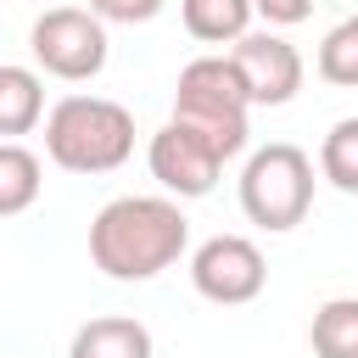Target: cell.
<instances>
[{
	"label": "cell",
	"instance_id": "obj_4",
	"mask_svg": "<svg viewBox=\"0 0 358 358\" xmlns=\"http://www.w3.org/2000/svg\"><path fill=\"white\" fill-rule=\"evenodd\" d=\"M308 207H313V157L291 140L257 145L241 168V213L257 229L285 235L308 218Z\"/></svg>",
	"mask_w": 358,
	"mask_h": 358
},
{
	"label": "cell",
	"instance_id": "obj_12",
	"mask_svg": "<svg viewBox=\"0 0 358 358\" xmlns=\"http://www.w3.org/2000/svg\"><path fill=\"white\" fill-rule=\"evenodd\" d=\"M39 190H45V162L22 140H0V218L28 213Z\"/></svg>",
	"mask_w": 358,
	"mask_h": 358
},
{
	"label": "cell",
	"instance_id": "obj_2",
	"mask_svg": "<svg viewBox=\"0 0 358 358\" xmlns=\"http://www.w3.org/2000/svg\"><path fill=\"white\" fill-rule=\"evenodd\" d=\"M45 157L62 173H117L134 157V112L112 95H62L45 112Z\"/></svg>",
	"mask_w": 358,
	"mask_h": 358
},
{
	"label": "cell",
	"instance_id": "obj_6",
	"mask_svg": "<svg viewBox=\"0 0 358 358\" xmlns=\"http://www.w3.org/2000/svg\"><path fill=\"white\" fill-rule=\"evenodd\" d=\"M190 285L196 296L218 302V308H241L252 296H263L268 285V263L257 252V241L246 235H213L190 252Z\"/></svg>",
	"mask_w": 358,
	"mask_h": 358
},
{
	"label": "cell",
	"instance_id": "obj_10",
	"mask_svg": "<svg viewBox=\"0 0 358 358\" xmlns=\"http://www.w3.org/2000/svg\"><path fill=\"white\" fill-rule=\"evenodd\" d=\"M39 123H45V78H39V67L0 62V140L34 134Z\"/></svg>",
	"mask_w": 358,
	"mask_h": 358
},
{
	"label": "cell",
	"instance_id": "obj_14",
	"mask_svg": "<svg viewBox=\"0 0 358 358\" xmlns=\"http://www.w3.org/2000/svg\"><path fill=\"white\" fill-rule=\"evenodd\" d=\"M319 173L341 190V196H358V117H336L324 145H319Z\"/></svg>",
	"mask_w": 358,
	"mask_h": 358
},
{
	"label": "cell",
	"instance_id": "obj_5",
	"mask_svg": "<svg viewBox=\"0 0 358 358\" xmlns=\"http://www.w3.org/2000/svg\"><path fill=\"white\" fill-rule=\"evenodd\" d=\"M28 50H34L39 73H50L62 84H90V78L106 73L112 39H106V22L90 6H50V11L34 17Z\"/></svg>",
	"mask_w": 358,
	"mask_h": 358
},
{
	"label": "cell",
	"instance_id": "obj_17",
	"mask_svg": "<svg viewBox=\"0 0 358 358\" xmlns=\"http://www.w3.org/2000/svg\"><path fill=\"white\" fill-rule=\"evenodd\" d=\"M252 11H257L268 28H296V22L313 11V0H252Z\"/></svg>",
	"mask_w": 358,
	"mask_h": 358
},
{
	"label": "cell",
	"instance_id": "obj_15",
	"mask_svg": "<svg viewBox=\"0 0 358 358\" xmlns=\"http://www.w3.org/2000/svg\"><path fill=\"white\" fill-rule=\"evenodd\" d=\"M319 78L336 90H358V17H341L319 39Z\"/></svg>",
	"mask_w": 358,
	"mask_h": 358
},
{
	"label": "cell",
	"instance_id": "obj_9",
	"mask_svg": "<svg viewBox=\"0 0 358 358\" xmlns=\"http://www.w3.org/2000/svg\"><path fill=\"white\" fill-rule=\"evenodd\" d=\"M67 358H157L151 347V330L129 313H101V319H84L67 341Z\"/></svg>",
	"mask_w": 358,
	"mask_h": 358
},
{
	"label": "cell",
	"instance_id": "obj_7",
	"mask_svg": "<svg viewBox=\"0 0 358 358\" xmlns=\"http://www.w3.org/2000/svg\"><path fill=\"white\" fill-rule=\"evenodd\" d=\"M229 62H235L252 106H285V101H296L302 73H308V67H302V50H296L285 34H274V28L241 34V39L229 45Z\"/></svg>",
	"mask_w": 358,
	"mask_h": 358
},
{
	"label": "cell",
	"instance_id": "obj_8",
	"mask_svg": "<svg viewBox=\"0 0 358 358\" xmlns=\"http://www.w3.org/2000/svg\"><path fill=\"white\" fill-rule=\"evenodd\" d=\"M145 162H151V179H157L168 196H179V201L207 196V190L218 185V173H224V157H218L196 129H185V123H173V117L151 134Z\"/></svg>",
	"mask_w": 358,
	"mask_h": 358
},
{
	"label": "cell",
	"instance_id": "obj_16",
	"mask_svg": "<svg viewBox=\"0 0 358 358\" xmlns=\"http://www.w3.org/2000/svg\"><path fill=\"white\" fill-rule=\"evenodd\" d=\"M162 6H168V0H90V11H95L101 22H123V28H134V22H151Z\"/></svg>",
	"mask_w": 358,
	"mask_h": 358
},
{
	"label": "cell",
	"instance_id": "obj_11",
	"mask_svg": "<svg viewBox=\"0 0 358 358\" xmlns=\"http://www.w3.org/2000/svg\"><path fill=\"white\" fill-rule=\"evenodd\" d=\"M252 0H179V22L201 45H235L241 34H252Z\"/></svg>",
	"mask_w": 358,
	"mask_h": 358
},
{
	"label": "cell",
	"instance_id": "obj_13",
	"mask_svg": "<svg viewBox=\"0 0 358 358\" xmlns=\"http://www.w3.org/2000/svg\"><path fill=\"white\" fill-rule=\"evenodd\" d=\"M308 341H313V358H358V296L319 302Z\"/></svg>",
	"mask_w": 358,
	"mask_h": 358
},
{
	"label": "cell",
	"instance_id": "obj_1",
	"mask_svg": "<svg viewBox=\"0 0 358 358\" xmlns=\"http://www.w3.org/2000/svg\"><path fill=\"white\" fill-rule=\"evenodd\" d=\"M190 246V218L179 196H112L90 218V263L106 280H157Z\"/></svg>",
	"mask_w": 358,
	"mask_h": 358
},
{
	"label": "cell",
	"instance_id": "obj_3",
	"mask_svg": "<svg viewBox=\"0 0 358 358\" xmlns=\"http://www.w3.org/2000/svg\"><path fill=\"white\" fill-rule=\"evenodd\" d=\"M173 123L196 129L224 162L246 151V134H252V101H246V84L224 56H196L179 67V84H173Z\"/></svg>",
	"mask_w": 358,
	"mask_h": 358
}]
</instances>
